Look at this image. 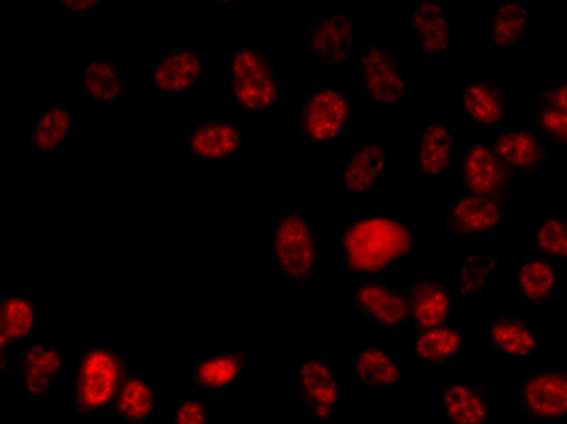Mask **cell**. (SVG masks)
I'll use <instances>...</instances> for the list:
<instances>
[{"label": "cell", "instance_id": "cell-1", "mask_svg": "<svg viewBox=\"0 0 567 424\" xmlns=\"http://www.w3.org/2000/svg\"><path fill=\"white\" fill-rule=\"evenodd\" d=\"M420 228L403 214H354L338 226V260L344 272L377 277L408 262L417 250Z\"/></svg>", "mask_w": 567, "mask_h": 424}, {"label": "cell", "instance_id": "cell-2", "mask_svg": "<svg viewBox=\"0 0 567 424\" xmlns=\"http://www.w3.org/2000/svg\"><path fill=\"white\" fill-rule=\"evenodd\" d=\"M228 95L236 112L269 114L281 105L284 79L272 51L262 40H240L228 54Z\"/></svg>", "mask_w": 567, "mask_h": 424}, {"label": "cell", "instance_id": "cell-3", "mask_svg": "<svg viewBox=\"0 0 567 424\" xmlns=\"http://www.w3.org/2000/svg\"><path fill=\"white\" fill-rule=\"evenodd\" d=\"M354 95L340 81L326 79L301 97L296 110V132L311 148H332L354 124Z\"/></svg>", "mask_w": 567, "mask_h": 424}, {"label": "cell", "instance_id": "cell-4", "mask_svg": "<svg viewBox=\"0 0 567 424\" xmlns=\"http://www.w3.org/2000/svg\"><path fill=\"white\" fill-rule=\"evenodd\" d=\"M269 262L293 287H308L318 275L320 246L311 218L299 207H287L269 230Z\"/></svg>", "mask_w": 567, "mask_h": 424}, {"label": "cell", "instance_id": "cell-5", "mask_svg": "<svg viewBox=\"0 0 567 424\" xmlns=\"http://www.w3.org/2000/svg\"><path fill=\"white\" fill-rule=\"evenodd\" d=\"M126 374V359L114 347H85L79 354V366H75L73 413L81 417L107 413L117 401Z\"/></svg>", "mask_w": 567, "mask_h": 424}, {"label": "cell", "instance_id": "cell-6", "mask_svg": "<svg viewBox=\"0 0 567 424\" xmlns=\"http://www.w3.org/2000/svg\"><path fill=\"white\" fill-rule=\"evenodd\" d=\"M291 391L296 403L313 424H330L344 410L347 393L328 354L301 352L291 364Z\"/></svg>", "mask_w": 567, "mask_h": 424}, {"label": "cell", "instance_id": "cell-7", "mask_svg": "<svg viewBox=\"0 0 567 424\" xmlns=\"http://www.w3.org/2000/svg\"><path fill=\"white\" fill-rule=\"evenodd\" d=\"M359 81H362L364 95L373 107L389 114H405L410 107V85L408 73L398 51L381 40L371 37L359 46L357 54Z\"/></svg>", "mask_w": 567, "mask_h": 424}, {"label": "cell", "instance_id": "cell-8", "mask_svg": "<svg viewBox=\"0 0 567 424\" xmlns=\"http://www.w3.org/2000/svg\"><path fill=\"white\" fill-rule=\"evenodd\" d=\"M250 128L230 114L192 120L177 138V151L202 163H228L250 148Z\"/></svg>", "mask_w": 567, "mask_h": 424}, {"label": "cell", "instance_id": "cell-9", "mask_svg": "<svg viewBox=\"0 0 567 424\" xmlns=\"http://www.w3.org/2000/svg\"><path fill=\"white\" fill-rule=\"evenodd\" d=\"M212 56L199 42H173L158 51L148 66V85L163 97H187L199 90L209 75Z\"/></svg>", "mask_w": 567, "mask_h": 424}, {"label": "cell", "instance_id": "cell-10", "mask_svg": "<svg viewBox=\"0 0 567 424\" xmlns=\"http://www.w3.org/2000/svg\"><path fill=\"white\" fill-rule=\"evenodd\" d=\"M308 54L318 66L338 71L359 54V20L352 10L330 8L306 24Z\"/></svg>", "mask_w": 567, "mask_h": 424}, {"label": "cell", "instance_id": "cell-11", "mask_svg": "<svg viewBox=\"0 0 567 424\" xmlns=\"http://www.w3.org/2000/svg\"><path fill=\"white\" fill-rule=\"evenodd\" d=\"M18 389L22 401L47 403L66 374V356L54 340L34 338L16 354Z\"/></svg>", "mask_w": 567, "mask_h": 424}, {"label": "cell", "instance_id": "cell-12", "mask_svg": "<svg viewBox=\"0 0 567 424\" xmlns=\"http://www.w3.org/2000/svg\"><path fill=\"white\" fill-rule=\"evenodd\" d=\"M517 407L526 422L558 424L567 420V371L528 369L517 383Z\"/></svg>", "mask_w": 567, "mask_h": 424}, {"label": "cell", "instance_id": "cell-13", "mask_svg": "<svg viewBox=\"0 0 567 424\" xmlns=\"http://www.w3.org/2000/svg\"><path fill=\"white\" fill-rule=\"evenodd\" d=\"M458 170L463 187L505 201L517 185V173L499 158L489 138H471L463 144L458 151Z\"/></svg>", "mask_w": 567, "mask_h": 424}, {"label": "cell", "instance_id": "cell-14", "mask_svg": "<svg viewBox=\"0 0 567 424\" xmlns=\"http://www.w3.org/2000/svg\"><path fill=\"white\" fill-rule=\"evenodd\" d=\"M507 221V201L497 197L478 195L471 189H458L444 204L442 224L449 236L473 238L497 234Z\"/></svg>", "mask_w": 567, "mask_h": 424}, {"label": "cell", "instance_id": "cell-15", "mask_svg": "<svg viewBox=\"0 0 567 424\" xmlns=\"http://www.w3.org/2000/svg\"><path fill=\"white\" fill-rule=\"evenodd\" d=\"M389 168V146L381 138H367L342 153L332 168V179L344 195H369L385 185Z\"/></svg>", "mask_w": 567, "mask_h": 424}, {"label": "cell", "instance_id": "cell-16", "mask_svg": "<svg viewBox=\"0 0 567 424\" xmlns=\"http://www.w3.org/2000/svg\"><path fill=\"white\" fill-rule=\"evenodd\" d=\"M507 255L499 250H463L449 265V287L458 303L478 306L507 269Z\"/></svg>", "mask_w": 567, "mask_h": 424}, {"label": "cell", "instance_id": "cell-17", "mask_svg": "<svg viewBox=\"0 0 567 424\" xmlns=\"http://www.w3.org/2000/svg\"><path fill=\"white\" fill-rule=\"evenodd\" d=\"M540 20V8L528 0H495L483 18V42L489 51L517 49Z\"/></svg>", "mask_w": 567, "mask_h": 424}, {"label": "cell", "instance_id": "cell-18", "mask_svg": "<svg viewBox=\"0 0 567 424\" xmlns=\"http://www.w3.org/2000/svg\"><path fill=\"white\" fill-rule=\"evenodd\" d=\"M483 340L485 350L502 359V362H532V359L540 352L544 340H540V332L528 323L526 318L517 313L497 311L489 313L483 328Z\"/></svg>", "mask_w": 567, "mask_h": 424}, {"label": "cell", "instance_id": "cell-19", "mask_svg": "<svg viewBox=\"0 0 567 424\" xmlns=\"http://www.w3.org/2000/svg\"><path fill=\"white\" fill-rule=\"evenodd\" d=\"M458 156L456 126L446 117H427L415 128L410 168L420 177H442Z\"/></svg>", "mask_w": 567, "mask_h": 424}, {"label": "cell", "instance_id": "cell-20", "mask_svg": "<svg viewBox=\"0 0 567 424\" xmlns=\"http://www.w3.org/2000/svg\"><path fill=\"white\" fill-rule=\"evenodd\" d=\"M405 22L422 54L442 59L454 49V18L444 0H415L405 10Z\"/></svg>", "mask_w": 567, "mask_h": 424}, {"label": "cell", "instance_id": "cell-21", "mask_svg": "<svg viewBox=\"0 0 567 424\" xmlns=\"http://www.w3.org/2000/svg\"><path fill=\"white\" fill-rule=\"evenodd\" d=\"M347 301L354 308V313L362 316L369 323L398 330L410 325V301L408 293L391 285H383L377 279H367L347 293Z\"/></svg>", "mask_w": 567, "mask_h": 424}, {"label": "cell", "instance_id": "cell-22", "mask_svg": "<svg viewBox=\"0 0 567 424\" xmlns=\"http://www.w3.org/2000/svg\"><path fill=\"white\" fill-rule=\"evenodd\" d=\"M405 293L410 301V325L415 330L449 325L456 316L458 299L451 291L449 281L434 277H412Z\"/></svg>", "mask_w": 567, "mask_h": 424}, {"label": "cell", "instance_id": "cell-23", "mask_svg": "<svg viewBox=\"0 0 567 424\" xmlns=\"http://www.w3.org/2000/svg\"><path fill=\"white\" fill-rule=\"evenodd\" d=\"M350 379L367 391L403 389L408 383V364L381 344H364L350 356Z\"/></svg>", "mask_w": 567, "mask_h": 424}, {"label": "cell", "instance_id": "cell-24", "mask_svg": "<svg viewBox=\"0 0 567 424\" xmlns=\"http://www.w3.org/2000/svg\"><path fill=\"white\" fill-rule=\"evenodd\" d=\"M252 354L248 350L199 352L189 364V381L204 393H228L250 371Z\"/></svg>", "mask_w": 567, "mask_h": 424}, {"label": "cell", "instance_id": "cell-25", "mask_svg": "<svg viewBox=\"0 0 567 424\" xmlns=\"http://www.w3.org/2000/svg\"><path fill=\"white\" fill-rule=\"evenodd\" d=\"M499 158L505 161L514 173H536L544 170L550 161L548 138L534 126H505L489 136Z\"/></svg>", "mask_w": 567, "mask_h": 424}, {"label": "cell", "instance_id": "cell-26", "mask_svg": "<svg viewBox=\"0 0 567 424\" xmlns=\"http://www.w3.org/2000/svg\"><path fill=\"white\" fill-rule=\"evenodd\" d=\"M512 281L519 299L528 306H553L563 299V272L560 265L528 252L512 267Z\"/></svg>", "mask_w": 567, "mask_h": 424}, {"label": "cell", "instance_id": "cell-27", "mask_svg": "<svg viewBox=\"0 0 567 424\" xmlns=\"http://www.w3.org/2000/svg\"><path fill=\"white\" fill-rule=\"evenodd\" d=\"M40 325V303L30 291H10L0 299V350L3 369L10 366L12 352L34 340Z\"/></svg>", "mask_w": 567, "mask_h": 424}, {"label": "cell", "instance_id": "cell-28", "mask_svg": "<svg viewBox=\"0 0 567 424\" xmlns=\"http://www.w3.org/2000/svg\"><path fill=\"white\" fill-rule=\"evenodd\" d=\"M75 87L97 107H112L124 100L128 79L114 56H90L75 69Z\"/></svg>", "mask_w": 567, "mask_h": 424}, {"label": "cell", "instance_id": "cell-29", "mask_svg": "<svg viewBox=\"0 0 567 424\" xmlns=\"http://www.w3.org/2000/svg\"><path fill=\"white\" fill-rule=\"evenodd\" d=\"M75 128H79V117L69 102L49 100L37 110L24 144L34 156H51L69 144Z\"/></svg>", "mask_w": 567, "mask_h": 424}, {"label": "cell", "instance_id": "cell-30", "mask_svg": "<svg viewBox=\"0 0 567 424\" xmlns=\"http://www.w3.org/2000/svg\"><path fill=\"white\" fill-rule=\"evenodd\" d=\"M466 354V335L456 325L412 330L408 356L422 366H454Z\"/></svg>", "mask_w": 567, "mask_h": 424}, {"label": "cell", "instance_id": "cell-31", "mask_svg": "<svg viewBox=\"0 0 567 424\" xmlns=\"http://www.w3.org/2000/svg\"><path fill=\"white\" fill-rule=\"evenodd\" d=\"M440 407L449 424H489L493 405L478 383L466 376L451 379L440 391Z\"/></svg>", "mask_w": 567, "mask_h": 424}, {"label": "cell", "instance_id": "cell-32", "mask_svg": "<svg viewBox=\"0 0 567 424\" xmlns=\"http://www.w3.org/2000/svg\"><path fill=\"white\" fill-rule=\"evenodd\" d=\"M456 107L463 117L481 126H497L505 122V95L483 75H471L456 87Z\"/></svg>", "mask_w": 567, "mask_h": 424}, {"label": "cell", "instance_id": "cell-33", "mask_svg": "<svg viewBox=\"0 0 567 424\" xmlns=\"http://www.w3.org/2000/svg\"><path fill=\"white\" fill-rule=\"evenodd\" d=\"M112 410L126 424H151L158 410L156 383L144 371H128Z\"/></svg>", "mask_w": 567, "mask_h": 424}, {"label": "cell", "instance_id": "cell-34", "mask_svg": "<svg viewBox=\"0 0 567 424\" xmlns=\"http://www.w3.org/2000/svg\"><path fill=\"white\" fill-rule=\"evenodd\" d=\"M526 242L532 252L567 265V214L548 211L532 218L526 224Z\"/></svg>", "mask_w": 567, "mask_h": 424}, {"label": "cell", "instance_id": "cell-35", "mask_svg": "<svg viewBox=\"0 0 567 424\" xmlns=\"http://www.w3.org/2000/svg\"><path fill=\"white\" fill-rule=\"evenodd\" d=\"M534 124L540 134L553 141V144H560L567 148V112L546 105V102H536Z\"/></svg>", "mask_w": 567, "mask_h": 424}, {"label": "cell", "instance_id": "cell-36", "mask_svg": "<svg viewBox=\"0 0 567 424\" xmlns=\"http://www.w3.org/2000/svg\"><path fill=\"white\" fill-rule=\"evenodd\" d=\"M171 424H212V407L199 395L177 397L171 413Z\"/></svg>", "mask_w": 567, "mask_h": 424}, {"label": "cell", "instance_id": "cell-37", "mask_svg": "<svg viewBox=\"0 0 567 424\" xmlns=\"http://www.w3.org/2000/svg\"><path fill=\"white\" fill-rule=\"evenodd\" d=\"M59 8L63 12H81L85 18H95L100 12H105V3H102V0H61Z\"/></svg>", "mask_w": 567, "mask_h": 424}, {"label": "cell", "instance_id": "cell-38", "mask_svg": "<svg viewBox=\"0 0 567 424\" xmlns=\"http://www.w3.org/2000/svg\"><path fill=\"white\" fill-rule=\"evenodd\" d=\"M540 102H546V105H553V107L567 112V79L553 81L546 87V93L540 95Z\"/></svg>", "mask_w": 567, "mask_h": 424}, {"label": "cell", "instance_id": "cell-39", "mask_svg": "<svg viewBox=\"0 0 567 424\" xmlns=\"http://www.w3.org/2000/svg\"><path fill=\"white\" fill-rule=\"evenodd\" d=\"M369 424H391V422H369Z\"/></svg>", "mask_w": 567, "mask_h": 424}]
</instances>
